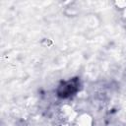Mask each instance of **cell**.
<instances>
[{"label":"cell","mask_w":126,"mask_h":126,"mask_svg":"<svg viewBox=\"0 0 126 126\" xmlns=\"http://www.w3.org/2000/svg\"><path fill=\"white\" fill-rule=\"evenodd\" d=\"M80 86V80L78 78H73L69 81L62 82L57 88V95L61 98H68L77 93Z\"/></svg>","instance_id":"1"}]
</instances>
